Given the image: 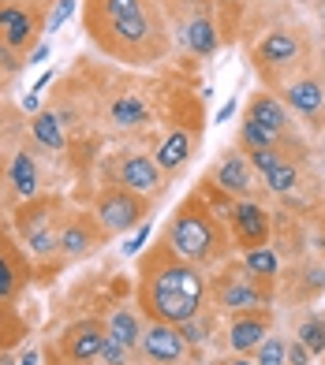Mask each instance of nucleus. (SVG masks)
<instances>
[{
	"mask_svg": "<svg viewBox=\"0 0 325 365\" xmlns=\"http://www.w3.org/2000/svg\"><path fill=\"white\" fill-rule=\"evenodd\" d=\"M142 351L150 361H161V365H176L187 351V339L180 336L176 324H165V321H154L150 328L142 331Z\"/></svg>",
	"mask_w": 325,
	"mask_h": 365,
	"instance_id": "obj_5",
	"label": "nucleus"
},
{
	"mask_svg": "<svg viewBox=\"0 0 325 365\" xmlns=\"http://www.w3.org/2000/svg\"><path fill=\"white\" fill-rule=\"evenodd\" d=\"M288 105L303 112V115H314L321 105H325V90L318 86L314 78H303V82H291L288 86Z\"/></svg>",
	"mask_w": 325,
	"mask_h": 365,
	"instance_id": "obj_15",
	"label": "nucleus"
},
{
	"mask_svg": "<svg viewBox=\"0 0 325 365\" xmlns=\"http://www.w3.org/2000/svg\"><path fill=\"white\" fill-rule=\"evenodd\" d=\"M229 365H251V361H239V358H236V361H229Z\"/></svg>",
	"mask_w": 325,
	"mask_h": 365,
	"instance_id": "obj_40",
	"label": "nucleus"
},
{
	"mask_svg": "<svg viewBox=\"0 0 325 365\" xmlns=\"http://www.w3.org/2000/svg\"><path fill=\"white\" fill-rule=\"evenodd\" d=\"M247 120L262 123L266 130H273V135H281V130L288 127V112L281 108L277 97L262 93V97H254V101H251V108H247Z\"/></svg>",
	"mask_w": 325,
	"mask_h": 365,
	"instance_id": "obj_14",
	"label": "nucleus"
},
{
	"mask_svg": "<svg viewBox=\"0 0 325 365\" xmlns=\"http://www.w3.org/2000/svg\"><path fill=\"white\" fill-rule=\"evenodd\" d=\"M232 227H236V242L243 250L266 246V239H269V217H266V209L254 205V202H239L232 209Z\"/></svg>",
	"mask_w": 325,
	"mask_h": 365,
	"instance_id": "obj_6",
	"label": "nucleus"
},
{
	"mask_svg": "<svg viewBox=\"0 0 325 365\" xmlns=\"http://www.w3.org/2000/svg\"><path fill=\"white\" fill-rule=\"evenodd\" d=\"M176 328H180V336L187 339V346H199V343H206V339H209V317H202V309L194 313L191 321L176 324Z\"/></svg>",
	"mask_w": 325,
	"mask_h": 365,
	"instance_id": "obj_28",
	"label": "nucleus"
},
{
	"mask_svg": "<svg viewBox=\"0 0 325 365\" xmlns=\"http://www.w3.org/2000/svg\"><path fill=\"white\" fill-rule=\"evenodd\" d=\"M299 343L311 354H325V317H311L299 328Z\"/></svg>",
	"mask_w": 325,
	"mask_h": 365,
	"instance_id": "obj_26",
	"label": "nucleus"
},
{
	"mask_svg": "<svg viewBox=\"0 0 325 365\" xmlns=\"http://www.w3.org/2000/svg\"><path fill=\"white\" fill-rule=\"evenodd\" d=\"M90 30L105 53L131 63H150L165 53V30L150 0H90Z\"/></svg>",
	"mask_w": 325,
	"mask_h": 365,
	"instance_id": "obj_2",
	"label": "nucleus"
},
{
	"mask_svg": "<svg viewBox=\"0 0 325 365\" xmlns=\"http://www.w3.org/2000/svg\"><path fill=\"white\" fill-rule=\"evenodd\" d=\"M202 294H206V279L191 261H184L172 246H157L150 261L142 264V309L150 321H165V324H184L202 309Z\"/></svg>",
	"mask_w": 325,
	"mask_h": 365,
	"instance_id": "obj_1",
	"label": "nucleus"
},
{
	"mask_svg": "<svg viewBox=\"0 0 325 365\" xmlns=\"http://www.w3.org/2000/svg\"><path fill=\"white\" fill-rule=\"evenodd\" d=\"M266 331H269V313H247V317H236L232 328H229V343H232V351H254L258 343L266 339Z\"/></svg>",
	"mask_w": 325,
	"mask_h": 365,
	"instance_id": "obj_11",
	"label": "nucleus"
},
{
	"mask_svg": "<svg viewBox=\"0 0 325 365\" xmlns=\"http://www.w3.org/2000/svg\"><path fill=\"white\" fill-rule=\"evenodd\" d=\"M288 365H311V351H306L299 339L288 346Z\"/></svg>",
	"mask_w": 325,
	"mask_h": 365,
	"instance_id": "obj_34",
	"label": "nucleus"
},
{
	"mask_svg": "<svg viewBox=\"0 0 325 365\" xmlns=\"http://www.w3.org/2000/svg\"><path fill=\"white\" fill-rule=\"evenodd\" d=\"M187 153H191V135L187 130H172L157 149V168H169V172L180 168V164L187 160Z\"/></svg>",
	"mask_w": 325,
	"mask_h": 365,
	"instance_id": "obj_18",
	"label": "nucleus"
},
{
	"mask_svg": "<svg viewBox=\"0 0 325 365\" xmlns=\"http://www.w3.org/2000/svg\"><path fill=\"white\" fill-rule=\"evenodd\" d=\"M49 217H53V209H49V205L19 212V227H23V235H26V242H30V250H34V254H53L60 246V235L49 227Z\"/></svg>",
	"mask_w": 325,
	"mask_h": 365,
	"instance_id": "obj_7",
	"label": "nucleus"
},
{
	"mask_svg": "<svg viewBox=\"0 0 325 365\" xmlns=\"http://www.w3.org/2000/svg\"><path fill=\"white\" fill-rule=\"evenodd\" d=\"M299 182V172H296V164H284V160H277L273 168L266 172V187L273 190V194H288L291 187Z\"/></svg>",
	"mask_w": 325,
	"mask_h": 365,
	"instance_id": "obj_25",
	"label": "nucleus"
},
{
	"mask_svg": "<svg viewBox=\"0 0 325 365\" xmlns=\"http://www.w3.org/2000/svg\"><path fill=\"white\" fill-rule=\"evenodd\" d=\"M71 11H75V0H60V8L53 11V19H49V30H60L64 23L71 19Z\"/></svg>",
	"mask_w": 325,
	"mask_h": 365,
	"instance_id": "obj_33",
	"label": "nucleus"
},
{
	"mask_svg": "<svg viewBox=\"0 0 325 365\" xmlns=\"http://www.w3.org/2000/svg\"><path fill=\"white\" fill-rule=\"evenodd\" d=\"M214 182L224 194H247L251 190V164L243 157H224L217 175H214Z\"/></svg>",
	"mask_w": 325,
	"mask_h": 365,
	"instance_id": "obj_13",
	"label": "nucleus"
},
{
	"mask_svg": "<svg viewBox=\"0 0 325 365\" xmlns=\"http://www.w3.org/2000/svg\"><path fill=\"white\" fill-rule=\"evenodd\" d=\"M217 302L229 309H258V306H266V294L251 284H224L217 291Z\"/></svg>",
	"mask_w": 325,
	"mask_h": 365,
	"instance_id": "obj_17",
	"label": "nucleus"
},
{
	"mask_svg": "<svg viewBox=\"0 0 325 365\" xmlns=\"http://www.w3.org/2000/svg\"><path fill=\"white\" fill-rule=\"evenodd\" d=\"M34 34V19H30V11H23L19 4H4L0 8V41L8 48H23Z\"/></svg>",
	"mask_w": 325,
	"mask_h": 365,
	"instance_id": "obj_12",
	"label": "nucleus"
},
{
	"mask_svg": "<svg viewBox=\"0 0 325 365\" xmlns=\"http://www.w3.org/2000/svg\"><path fill=\"white\" fill-rule=\"evenodd\" d=\"M184 41H187V48H191V53L209 56V53L217 48V30H214V23H209V19H194V23L187 26Z\"/></svg>",
	"mask_w": 325,
	"mask_h": 365,
	"instance_id": "obj_20",
	"label": "nucleus"
},
{
	"mask_svg": "<svg viewBox=\"0 0 325 365\" xmlns=\"http://www.w3.org/2000/svg\"><path fill=\"white\" fill-rule=\"evenodd\" d=\"M277 160H281V157H277V149H251V164H254L258 172H269Z\"/></svg>",
	"mask_w": 325,
	"mask_h": 365,
	"instance_id": "obj_32",
	"label": "nucleus"
},
{
	"mask_svg": "<svg viewBox=\"0 0 325 365\" xmlns=\"http://www.w3.org/2000/svg\"><path fill=\"white\" fill-rule=\"evenodd\" d=\"M109 115H112V123H116V127H142L146 120H150V108H146V101H139L135 93H124V97L112 101Z\"/></svg>",
	"mask_w": 325,
	"mask_h": 365,
	"instance_id": "obj_16",
	"label": "nucleus"
},
{
	"mask_svg": "<svg viewBox=\"0 0 325 365\" xmlns=\"http://www.w3.org/2000/svg\"><path fill=\"white\" fill-rule=\"evenodd\" d=\"M23 108L38 115V93H26V97H23Z\"/></svg>",
	"mask_w": 325,
	"mask_h": 365,
	"instance_id": "obj_37",
	"label": "nucleus"
},
{
	"mask_svg": "<svg viewBox=\"0 0 325 365\" xmlns=\"http://www.w3.org/2000/svg\"><path fill=\"white\" fill-rule=\"evenodd\" d=\"M97 220H101L105 231H127L142 220V202L135 197V190H105L101 202H97Z\"/></svg>",
	"mask_w": 325,
	"mask_h": 365,
	"instance_id": "obj_4",
	"label": "nucleus"
},
{
	"mask_svg": "<svg viewBox=\"0 0 325 365\" xmlns=\"http://www.w3.org/2000/svg\"><path fill=\"white\" fill-rule=\"evenodd\" d=\"M243 269H247L251 276H277V269H281V261H277V254L273 250H266V246H254V250H247V261H243Z\"/></svg>",
	"mask_w": 325,
	"mask_h": 365,
	"instance_id": "obj_24",
	"label": "nucleus"
},
{
	"mask_svg": "<svg viewBox=\"0 0 325 365\" xmlns=\"http://www.w3.org/2000/svg\"><path fill=\"white\" fill-rule=\"evenodd\" d=\"M11 182H15V190H19L23 197L38 194V168H34V160H30L26 153H19L11 160Z\"/></svg>",
	"mask_w": 325,
	"mask_h": 365,
	"instance_id": "obj_21",
	"label": "nucleus"
},
{
	"mask_svg": "<svg viewBox=\"0 0 325 365\" xmlns=\"http://www.w3.org/2000/svg\"><path fill=\"white\" fill-rule=\"evenodd\" d=\"M11 291H15V269L8 264V257L0 254V298H11Z\"/></svg>",
	"mask_w": 325,
	"mask_h": 365,
	"instance_id": "obj_31",
	"label": "nucleus"
},
{
	"mask_svg": "<svg viewBox=\"0 0 325 365\" xmlns=\"http://www.w3.org/2000/svg\"><path fill=\"white\" fill-rule=\"evenodd\" d=\"M299 38L296 34H288V30H273V34H266L262 41H258L254 48V56L262 68H284V63H291L299 56Z\"/></svg>",
	"mask_w": 325,
	"mask_h": 365,
	"instance_id": "obj_8",
	"label": "nucleus"
},
{
	"mask_svg": "<svg viewBox=\"0 0 325 365\" xmlns=\"http://www.w3.org/2000/svg\"><path fill=\"white\" fill-rule=\"evenodd\" d=\"M105 331L97 321H86V324H75L68 331V358L71 361H94L101 358V346H105Z\"/></svg>",
	"mask_w": 325,
	"mask_h": 365,
	"instance_id": "obj_10",
	"label": "nucleus"
},
{
	"mask_svg": "<svg viewBox=\"0 0 325 365\" xmlns=\"http://www.w3.org/2000/svg\"><path fill=\"white\" fill-rule=\"evenodd\" d=\"M94 246V231L86 224H68L60 231V250L68 254V257H79V254H86Z\"/></svg>",
	"mask_w": 325,
	"mask_h": 365,
	"instance_id": "obj_22",
	"label": "nucleus"
},
{
	"mask_svg": "<svg viewBox=\"0 0 325 365\" xmlns=\"http://www.w3.org/2000/svg\"><path fill=\"white\" fill-rule=\"evenodd\" d=\"M45 56H49V45H38L34 53H30V63H41Z\"/></svg>",
	"mask_w": 325,
	"mask_h": 365,
	"instance_id": "obj_38",
	"label": "nucleus"
},
{
	"mask_svg": "<svg viewBox=\"0 0 325 365\" xmlns=\"http://www.w3.org/2000/svg\"><path fill=\"white\" fill-rule=\"evenodd\" d=\"M176 254L184 261H209L221 250V235H217V224L209 220V212L199 202H187L180 212L172 217L169 224V239H165Z\"/></svg>",
	"mask_w": 325,
	"mask_h": 365,
	"instance_id": "obj_3",
	"label": "nucleus"
},
{
	"mask_svg": "<svg viewBox=\"0 0 325 365\" xmlns=\"http://www.w3.org/2000/svg\"><path fill=\"white\" fill-rule=\"evenodd\" d=\"M254 361L258 365H288V346L277 336H269V339L258 343V358Z\"/></svg>",
	"mask_w": 325,
	"mask_h": 365,
	"instance_id": "obj_27",
	"label": "nucleus"
},
{
	"mask_svg": "<svg viewBox=\"0 0 325 365\" xmlns=\"http://www.w3.org/2000/svg\"><path fill=\"white\" fill-rule=\"evenodd\" d=\"M232 115H236V101H229V105H224V108L217 112V123H229Z\"/></svg>",
	"mask_w": 325,
	"mask_h": 365,
	"instance_id": "obj_36",
	"label": "nucleus"
},
{
	"mask_svg": "<svg viewBox=\"0 0 325 365\" xmlns=\"http://www.w3.org/2000/svg\"><path fill=\"white\" fill-rule=\"evenodd\" d=\"M243 142H247V149H273L277 135H273V130H266L262 123L247 120V123H243Z\"/></svg>",
	"mask_w": 325,
	"mask_h": 365,
	"instance_id": "obj_29",
	"label": "nucleus"
},
{
	"mask_svg": "<svg viewBox=\"0 0 325 365\" xmlns=\"http://www.w3.org/2000/svg\"><path fill=\"white\" fill-rule=\"evenodd\" d=\"M120 182H124L127 190H135V194L161 190V168H157V160H150V157H127L124 168H120Z\"/></svg>",
	"mask_w": 325,
	"mask_h": 365,
	"instance_id": "obj_9",
	"label": "nucleus"
},
{
	"mask_svg": "<svg viewBox=\"0 0 325 365\" xmlns=\"http://www.w3.org/2000/svg\"><path fill=\"white\" fill-rule=\"evenodd\" d=\"M101 361H105V365H127V346L116 343V339H105V346H101Z\"/></svg>",
	"mask_w": 325,
	"mask_h": 365,
	"instance_id": "obj_30",
	"label": "nucleus"
},
{
	"mask_svg": "<svg viewBox=\"0 0 325 365\" xmlns=\"http://www.w3.org/2000/svg\"><path fill=\"white\" fill-rule=\"evenodd\" d=\"M19 365H38V354H26V358H23Z\"/></svg>",
	"mask_w": 325,
	"mask_h": 365,
	"instance_id": "obj_39",
	"label": "nucleus"
},
{
	"mask_svg": "<svg viewBox=\"0 0 325 365\" xmlns=\"http://www.w3.org/2000/svg\"><path fill=\"white\" fill-rule=\"evenodd\" d=\"M109 339L124 343L127 351H131L135 343H142V324H139V317H135L131 309H116V313H112V321H109Z\"/></svg>",
	"mask_w": 325,
	"mask_h": 365,
	"instance_id": "obj_19",
	"label": "nucleus"
},
{
	"mask_svg": "<svg viewBox=\"0 0 325 365\" xmlns=\"http://www.w3.org/2000/svg\"><path fill=\"white\" fill-rule=\"evenodd\" d=\"M146 239H150V224H142V227L135 231V239H131V242H124V254H139L142 246H146Z\"/></svg>",
	"mask_w": 325,
	"mask_h": 365,
	"instance_id": "obj_35",
	"label": "nucleus"
},
{
	"mask_svg": "<svg viewBox=\"0 0 325 365\" xmlns=\"http://www.w3.org/2000/svg\"><path fill=\"white\" fill-rule=\"evenodd\" d=\"M34 138L49 149H64V127L53 112H38L34 115Z\"/></svg>",
	"mask_w": 325,
	"mask_h": 365,
	"instance_id": "obj_23",
	"label": "nucleus"
}]
</instances>
